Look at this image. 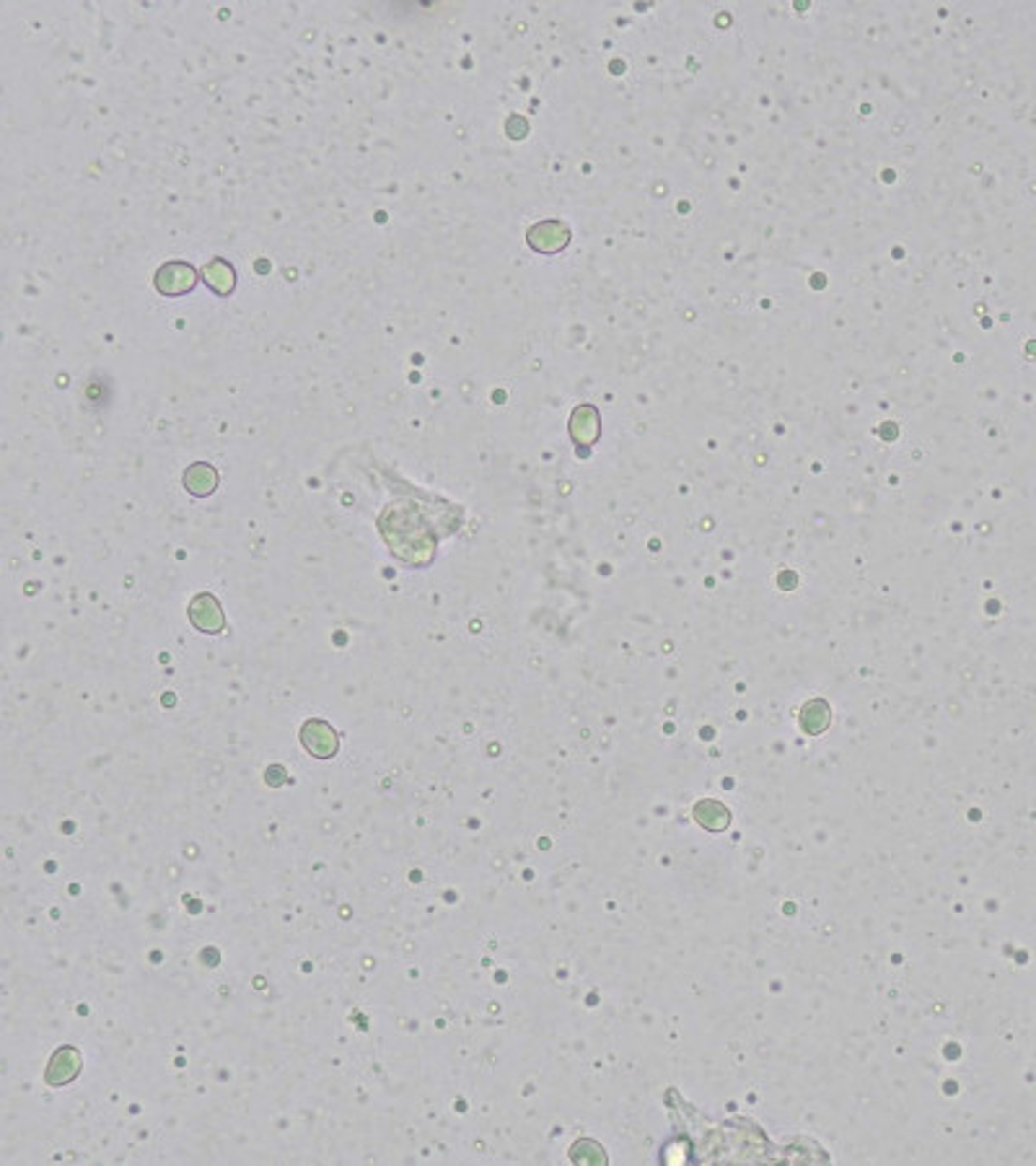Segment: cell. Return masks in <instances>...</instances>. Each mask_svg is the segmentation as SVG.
<instances>
[{
    "label": "cell",
    "mask_w": 1036,
    "mask_h": 1166,
    "mask_svg": "<svg viewBox=\"0 0 1036 1166\" xmlns=\"http://www.w3.org/2000/svg\"><path fill=\"white\" fill-rule=\"evenodd\" d=\"M694 820L700 827L710 832H724L728 824H731V811L725 809L721 801H710L705 799L700 804H694Z\"/></svg>",
    "instance_id": "30bf717a"
},
{
    "label": "cell",
    "mask_w": 1036,
    "mask_h": 1166,
    "mask_svg": "<svg viewBox=\"0 0 1036 1166\" xmlns=\"http://www.w3.org/2000/svg\"><path fill=\"white\" fill-rule=\"evenodd\" d=\"M800 729L811 736L824 734L831 724V708L827 700H809L800 708L799 715Z\"/></svg>",
    "instance_id": "9c48e42d"
},
{
    "label": "cell",
    "mask_w": 1036,
    "mask_h": 1166,
    "mask_svg": "<svg viewBox=\"0 0 1036 1166\" xmlns=\"http://www.w3.org/2000/svg\"><path fill=\"white\" fill-rule=\"evenodd\" d=\"M571 241V228L562 221H541L526 231V244L540 254H557L568 247Z\"/></svg>",
    "instance_id": "277c9868"
},
{
    "label": "cell",
    "mask_w": 1036,
    "mask_h": 1166,
    "mask_svg": "<svg viewBox=\"0 0 1036 1166\" xmlns=\"http://www.w3.org/2000/svg\"><path fill=\"white\" fill-rule=\"evenodd\" d=\"M187 615L192 622L194 630L206 633V636H218L226 630V615L223 606L213 594H197L187 606Z\"/></svg>",
    "instance_id": "6da1fadb"
},
{
    "label": "cell",
    "mask_w": 1036,
    "mask_h": 1166,
    "mask_svg": "<svg viewBox=\"0 0 1036 1166\" xmlns=\"http://www.w3.org/2000/svg\"><path fill=\"white\" fill-rule=\"evenodd\" d=\"M203 281L216 296H231L236 288V272L228 265L226 259H210L203 268Z\"/></svg>",
    "instance_id": "ba28073f"
},
{
    "label": "cell",
    "mask_w": 1036,
    "mask_h": 1166,
    "mask_svg": "<svg viewBox=\"0 0 1036 1166\" xmlns=\"http://www.w3.org/2000/svg\"><path fill=\"white\" fill-rule=\"evenodd\" d=\"M568 431H571L572 441L578 443V446H586V449L594 446L599 441V433H602L599 410H596L594 405H578L571 415Z\"/></svg>",
    "instance_id": "8992f818"
},
{
    "label": "cell",
    "mask_w": 1036,
    "mask_h": 1166,
    "mask_svg": "<svg viewBox=\"0 0 1036 1166\" xmlns=\"http://www.w3.org/2000/svg\"><path fill=\"white\" fill-rule=\"evenodd\" d=\"M182 485L187 493H192L194 498H207L216 493L218 487V472L216 467L207 465V462H194L184 469L182 475Z\"/></svg>",
    "instance_id": "52a82bcc"
},
{
    "label": "cell",
    "mask_w": 1036,
    "mask_h": 1166,
    "mask_svg": "<svg viewBox=\"0 0 1036 1166\" xmlns=\"http://www.w3.org/2000/svg\"><path fill=\"white\" fill-rule=\"evenodd\" d=\"M265 780H267L270 786H275V789H278V786H282V783H285L288 777H285V773H282L281 765H275V767H270L267 773H265Z\"/></svg>",
    "instance_id": "7c38bea8"
},
{
    "label": "cell",
    "mask_w": 1036,
    "mask_h": 1166,
    "mask_svg": "<svg viewBox=\"0 0 1036 1166\" xmlns=\"http://www.w3.org/2000/svg\"><path fill=\"white\" fill-rule=\"evenodd\" d=\"M81 1068H84V1055L76 1048H70V1045L60 1048L50 1058V1066L44 1070V1083L53 1086V1089L68 1086V1083H73L78 1079Z\"/></svg>",
    "instance_id": "5b68a950"
},
{
    "label": "cell",
    "mask_w": 1036,
    "mask_h": 1166,
    "mask_svg": "<svg viewBox=\"0 0 1036 1166\" xmlns=\"http://www.w3.org/2000/svg\"><path fill=\"white\" fill-rule=\"evenodd\" d=\"M301 744L316 759H332L337 755V749H340V736L332 729V724L312 718L301 729Z\"/></svg>",
    "instance_id": "7a4b0ae2"
},
{
    "label": "cell",
    "mask_w": 1036,
    "mask_h": 1166,
    "mask_svg": "<svg viewBox=\"0 0 1036 1166\" xmlns=\"http://www.w3.org/2000/svg\"><path fill=\"white\" fill-rule=\"evenodd\" d=\"M153 285L161 296H184L197 285V270L190 262H166L156 270Z\"/></svg>",
    "instance_id": "3957f363"
},
{
    "label": "cell",
    "mask_w": 1036,
    "mask_h": 1166,
    "mask_svg": "<svg viewBox=\"0 0 1036 1166\" xmlns=\"http://www.w3.org/2000/svg\"><path fill=\"white\" fill-rule=\"evenodd\" d=\"M506 132L510 135V138H524V135L529 132V122H526L524 117H518V115H513V117L508 119Z\"/></svg>",
    "instance_id": "8fae6325"
}]
</instances>
